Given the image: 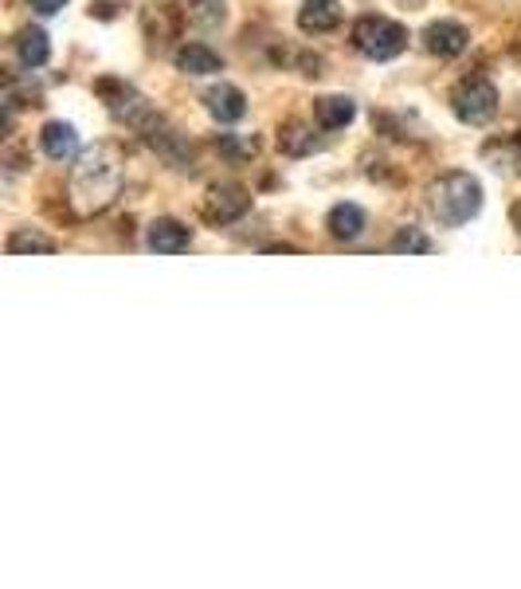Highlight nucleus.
Returning a JSON list of instances; mask_svg holds the SVG:
<instances>
[{
  "mask_svg": "<svg viewBox=\"0 0 521 589\" xmlns=\"http://www.w3.org/2000/svg\"><path fill=\"white\" fill-rule=\"evenodd\" d=\"M428 205L444 228H462L467 220L479 217L482 208V185L470 174H444L439 182L428 185Z\"/></svg>",
  "mask_w": 521,
  "mask_h": 589,
  "instance_id": "nucleus-1",
  "label": "nucleus"
},
{
  "mask_svg": "<svg viewBox=\"0 0 521 589\" xmlns=\"http://www.w3.org/2000/svg\"><path fill=\"white\" fill-rule=\"evenodd\" d=\"M404 44H408V32H404V24H396L388 17H361L353 24V48L376 63L396 60L404 52Z\"/></svg>",
  "mask_w": 521,
  "mask_h": 589,
  "instance_id": "nucleus-2",
  "label": "nucleus"
},
{
  "mask_svg": "<svg viewBox=\"0 0 521 589\" xmlns=\"http://www.w3.org/2000/svg\"><path fill=\"white\" fill-rule=\"evenodd\" d=\"M451 111L467 126H482L498 114V87L487 75H467L455 83L451 91Z\"/></svg>",
  "mask_w": 521,
  "mask_h": 589,
  "instance_id": "nucleus-3",
  "label": "nucleus"
},
{
  "mask_svg": "<svg viewBox=\"0 0 521 589\" xmlns=\"http://www.w3.org/2000/svg\"><path fill=\"white\" fill-rule=\"evenodd\" d=\"M248 208H251V193L236 182H223V185H212V189H208L205 220H212V225H231V220H240Z\"/></svg>",
  "mask_w": 521,
  "mask_h": 589,
  "instance_id": "nucleus-4",
  "label": "nucleus"
},
{
  "mask_svg": "<svg viewBox=\"0 0 521 589\" xmlns=\"http://www.w3.org/2000/svg\"><path fill=\"white\" fill-rule=\"evenodd\" d=\"M470 44V32L459 24V20H436V24H428V32H424V48H428L431 55H439V60H455V55H462Z\"/></svg>",
  "mask_w": 521,
  "mask_h": 589,
  "instance_id": "nucleus-5",
  "label": "nucleus"
},
{
  "mask_svg": "<svg viewBox=\"0 0 521 589\" xmlns=\"http://www.w3.org/2000/svg\"><path fill=\"white\" fill-rule=\"evenodd\" d=\"M205 106L216 122L228 126V122H240L248 114V95L240 87H231V83H216V87L205 91Z\"/></svg>",
  "mask_w": 521,
  "mask_h": 589,
  "instance_id": "nucleus-6",
  "label": "nucleus"
},
{
  "mask_svg": "<svg viewBox=\"0 0 521 589\" xmlns=\"http://www.w3.org/2000/svg\"><path fill=\"white\" fill-rule=\"evenodd\" d=\"M146 244H149V251H161V256H180V251H188V244H192V232H188L180 220L161 217L149 225Z\"/></svg>",
  "mask_w": 521,
  "mask_h": 589,
  "instance_id": "nucleus-7",
  "label": "nucleus"
},
{
  "mask_svg": "<svg viewBox=\"0 0 521 589\" xmlns=\"http://www.w3.org/2000/svg\"><path fill=\"white\" fill-rule=\"evenodd\" d=\"M337 24H342V4L337 0H306L299 9V28L310 35L334 32Z\"/></svg>",
  "mask_w": 521,
  "mask_h": 589,
  "instance_id": "nucleus-8",
  "label": "nucleus"
},
{
  "mask_svg": "<svg viewBox=\"0 0 521 589\" xmlns=\"http://www.w3.org/2000/svg\"><path fill=\"white\" fill-rule=\"evenodd\" d=\"M40 146L52 162H71L79 154V134L71 122H48L40 131Z\"/></svg>",
  "mask_w": 521,
  "mask_h": 589,
  "instance_id": "nucleus-9",
  "label": "nucleus"
},
{
  "mask_svg": "<svg viewBox=\"0 0 521 589\" xmlns=\"http://www.w3.org/2000/svg\"><path fill=\"white\" fill-rule=\"evenodd\" d=\"M173 63H177V71H185V75H216V71H223V60L208 44H185V48H177Z\"/></svg>",
  "mask_w": 521,
  "mask_h": 589,
  "instance_id": "nucleus-10",
  "label": "nucleus"
},
{
  "mask_svg": "<svg viewBox=\"0 0 521 589\" xmlns=\"http://www.w3.org/2000/svg\"><path fill=\"white\" fill-rule=\"evenodd\" d=\"M279 149L286 157H310L322 149V138H317L314 126H306V122H286L279 131Z\"/></svg>",
  "mask_w": 521,
  "mask_h": 589,
  "instance_id": "nucleus-11",
  "label": "nucleus"
},
{
  "mask_svg": "<svg viewBox=\"0 0 521 589\" xmlns=\"http://www.w3.org/2000/svg\"><path fill=\"white\" fill-rule=\"evenodd\" d=\"M314 118L322 131H342V126H350V122L357 118V106L345 95H325L314 103Z\"/></svg>",
  "mask_w": 521,
  "mask_h": 589,
  "instance_id": "nucleus-12",
  "label": "nucleus"
},
{
  "mask_svg": "<svg viewBox=\"0 0 521 589\" xmlns=\"http://www.w3.org/2000/svg\"><path fill=\"white\" fill-rule=\"evenodd\" d=\"M325 228L334 240H357L365 232V208L361 205H334L330 217H325Z\"/></svg>",
  "mask_w": 521,
  "mask_h": 589,
  "instance_id": "nucleus-13",
  "label": "nucleus"
},
{
  "mask_svg": "<svg viewBox=\"0 0 521 589\" xmlns=\"http://www.w3.org/2000/svg\"><path fill=\"white\" fill-rule=\"evenodd\" d=\"M17 60L24 63L28 71L43 68V63L52 60V44H48V32H40V28H24V32L17 35Z\"/></svg>",
  "mask_w": 521,
  "mask_h": 589,
  "instance_id": "nucleus-14",
  "label": "nucleus"
},
{
  "mask_svg": "<svg viewBox=\"0 0 521 589\" xmlns=\"http://www.w3.org/2000/svg\"><path fill=\"white\" fill-rule=\"evenodd\" d=\"M223 17H228V9H223V0H192L188 4V20L197 28H205V32H212V28L223 24Z\"/></svg>",
  "mask_w": 521,
  "mask_h": 589,
  "instance_id": "nucleus-15",
  "label": "nucleus"
},
{
  "mask_svg": "<svg viewBox=\"0 0 521 589\" xmlns=\"http://www.w3.org/2000/svg\"><path fill=\"white\" fill-rule=\"evenodd\" d=\"M388 248L393 251H408V256H428L431 251V240L424 232H419V228H400V232L393 236V244H388Z\"/></svg>",
  "mask_w": 521,
  "mask_h": 589,
  "instance_id": "nucleus-16",
  "label": "nucleus"
},
{
  "mask_svg": "<svg viewBox=\"0 0 521 589\" xmlns=\"http://www.w3.org/2000/svg\"><path fill=\"white\" fill-rule=\"evenodd\" d=\"M9 251H43V256H52L55 244L48 240V236H35V232H12Z\"/></svg>",
  "mask_w": 521,
  "mask_h": 589,
  "instance_id": "nucleus-17",
  "label": "nucleus"
},
{
  "mask_svg": "<svg viewBox=\"0 0 521 589\" xmlns=\"http://www.w3.org/2000/svg\"><path fill=\"white\" fill-rule=\"evenodd\" d=\"M216 146H220V154L236 157V162H240V157H251L259 149L256 138H236V134H220V138H216Z\"/></svg>",
  "mask_w": 521,
  "mask_h": 589,
  "instance_id": "nucleus-18",
  "label": "nucleus"
},
{
  "mask_svg": "<svg viewBox=\"0 0 521 589\" xmlns=\"http://www.w3.org/2000/svg\"><path fill=\"white\" fill-rule=\"evenodd\" d=\"M28 4H32V9L40 12V17H55V12H60L63 4H67V0H28Z\"/></svg>",
  "mask_w": 521,
  "mask_h": 589,
  "instance_id": "nucleus-19",
  "label": "nucleus"
},
{
  "mask_svg": "<svg viewBox=\"0 0 521 589\" xmlns=\"http://www.w3.org/2000/svg\"><path fill=\"white\" fill-rule=\"evenodd\" d=\"M510 217H513V228H518V236H521V205H513Z\"/></svg>",
  "mask_w": 521,
  "mask_h": 589,
  "instance_id": "nucleus-20",
  "label": "nucleus"
}]
</instances>
